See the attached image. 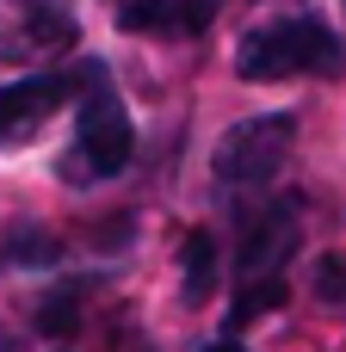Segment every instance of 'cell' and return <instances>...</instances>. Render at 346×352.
Here are the masks:
<instances>
[{
	"mask_svg": "<svg viewBox=\"0 0 346 352\" xmlns=\"http://www.w3.org/2000/svg\"><path fill=\"white\" fill-rule=\"evenodd\" d=\"M62 99H68V74H31V80L0 87V142L31 136V130H37Z\"/></svg>",
	"mask_w": 346,
	"mask_h": 352,
	"instance_id": "5",
	"label": "cell"
},
{
	"mask_svg": "<svg viewBox=\"0 0 346 352\" xmlns=\"http://www.w3.org/2000/svg\"><path fill=\"white\" fill-rule=\"evenodd\" d=\"M198 6H210V12H217V0H198Z\"/></svg>",
	"mask_w": 346,
	"mask_h": 352,
	"instance_id": "12",
	"label": "cell"
},
{
	"mask_svg": "<svg viewBox=\"0 0 346 352\" xmlns=\"http://www.w3.org/2000/svg\"><path fill=\"white\" fill-rule=\"evenodd\" d=\"M316 297H322V303H346V260L340 254H328V260L316 266Z\"/></svg>",
	"mask_w": 346,
	"mask_h": 352,
	"instance_id": "9",
	"label": "cell"
},
{
	"mask_svg": "<svg viewBox=\"0 0 346 352\" xmlns=\"http://www.w3.org/2000/svg\"><path fill=\"white\" fill-rule=\"evenodd\" d=\"M291 303V285L272 272V278H241V297H235V316H229V328H241V322H254V316H266V309H285Z\"/></svg>",
	"mask_w": 346,
	"mask_h": 352,
	"instance_id": "7",
	"label": "cell"
},
{
	"mask_svg": "<svg viewBox=\"0 0 346 352\" xmlns=\"http://www.w3.org/2000/svg\"><path fill=\"white\" fill-rule=\"evenodd\" d=\"M74 322H80V316H74V291H56V297L37 309V328H43V334H74Z\"/></svg>",
	"mask_w": 346,
	"mask_h": 352,
	"instance_id": "8",
	"label": "cell"
},
{
	"mask_svg": "<svg viewBox=\"0 0 346 352\" xmlns=\"http://www.w3.org/2000/svg\"><path fill=\"white\" fill-rule=\"evenodd\" d=\"M297 217H303L297 198H279V204H266V210L248 223V235H241V278H272V272L297 254V235H303Z\"/></svg>",
	"mask_w": 346,
	"mask_h": 352,
	"instance_id": "4",
	"label": "cell"
},
{
	"mask_svg": "<svg viewBox=\"0 0 346 352\" xmlns=\"http://www.w3.org/2000/svg\"><path fill=\"white\" fill-rule=\"evenodd\" d=\"M346 50L322 19H279L260 25L235 43V74L241 80H285V74H340Z\"/></svg>",
	"mask_w": 346,
	"mask_h": 352,
	"instance_id": "1",
	"label": "cell"
},
{
	"mask_svg": "<svg viewBox=\"0 0 346 352\" xmlns=\"http://www.w3.org/2000/svg\"><path fill=\"white\" fill-rule=\"evenodd\" d=\"M210 352H241V346H210Z\"/></svg>",
	"mask_w": 346,
	"mask_h": 352,
	"instance_id": "11",
	"label": "cell"
},
{
	"mask_svg": "<svg viewBox=\"0 0 346 352\" xmlns=\"http://www.w3.org/2000/svg\"><path fill=\"white\" fill-rule=\"evenodd\" d=\"M12 254H19V260L50 266V260H56V241H43V235H25V229H19V235H12Z\"/></svg>",
	"mask_w": 346,
	"mask_h": 352,
	"instance_id": "10",
	"label": "cell"
},
{
	"mask_svg": "<svg viewBox=\"0 0 346 352\" xmlns=\"http://www.w3.org/2000/svg\"><path fill=\"white\" fill-rule=\"evenodd\" d=\"M291 142H297V118L291 111H260V118H241L235 130H223L210 167H217L223 186H260L285 167Z\"/></svg>",
	"mask_w": 346,
	"mask_h": 352,
	"instance_id": "3",
	"label": "cell"
},
{
	"mask_svg": "<svg viewBox=\"0 0 346 352\" xmlns=\"http://www.w3.org/2000/svg\"><path fill=\"white\" fill-rule=\"evenodd\" d=\"M80 80H87V99H80V118H74V155H68V167H87V173L111 179V173L130 167L136 130H130V111L111 93V80H105L99 62H87Z\"/></svg>",
	"mask_w": 346,
	"mask_h": 352,
	"instance_id": "2",
	"label": "cell"
},
{
	"mask_svg": "<svg viewBox=\"0 0 346 352\" xmlns=\"http://www.w3.org/2000/svg\"><path fill=\"white\" fill-rule=\"evenodd\" d=\"M180 285H186L192 303H204V297L217 291V241H210L204 229H192V235L180 241Z\"/></svg>",
	"mask_w": 346,
	"mask_h": 352,
	"instance_id": "6",
	"label": "cell"
}]
</instances>
